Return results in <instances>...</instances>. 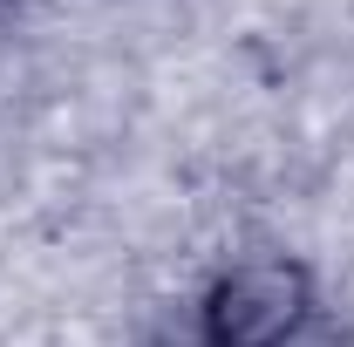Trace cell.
<instances>
[{
    "label": "cell",
    "instance_id": "obj_1",
    "mask_svg": "<svg viewBox=\"0 0 354 347\" xmlns=\"http://www.w3.org/2000/svg\"><path fill=\"white\" fill-rule=\"evenodd\" d=\"M307 272L286 259H252L225 272L205 306V347H286L307 320Z\"/></svg>",
    "mask_w": 354,
    "mask_h": 347
}]
</instances>
